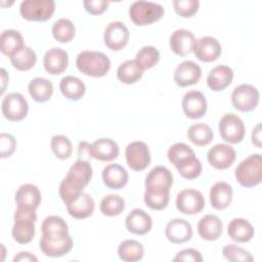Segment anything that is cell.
Segmentation results:
<instances>
[{
	"mask_svg": "<svg viewBox=\"0 0 262 262\" xmlns=\"http://www.w3.org/2000/svg\"><path fill=\"white\" fill-rule=\"evenodd\" d=\"M92 174L93 171L89 161L77 160L59 184L58 193L62 202L66 204L69 200L82 192L84 187L91 181Z\"/></svg>",
	"mask_w": 262,
	"mask_h": 262,
	"instance_id": "cell-1",
	"label": "cell"
},
{
	"mask_svg": "<svg viewBox=\"0 0 262 262\" xmlns=\"http://www.w3.org/2000/svg\"><path fill=\"white\" fill-rule=\"evenodd\" d=\"M76 67L86 76L101 78L108 73L111 69V60L103 52L84 50L78 54L76 58Z\"/></svg>",
	"mask_w": 262,
	"mask_h": 262,
	"instance_id": "cell-2",
	"label": "cell"
},
{
	"mask_svg": "<svg viewBox=\"0 0 262 262\" xmlns=\"http://www.w3.org/2000/svg\"><path fill=\"white\" fill-rule=\"evenodd\" d=\"M36 221V210L16 207L14 212V223L11 230L13 239L21 245L29 244L35 236Z\"/></svg>",
	"mask_w": 262,
	"mask_h": 262,
	"instance_id": "cell-3",
	"label": "cell"
},
{
	"mask_svg": "<svg viewBox=\"0 0 262 262\" xmlns=\"http://www.w3.org/2000/svg\"><path fill=\"white\" fill-rule=\"evenodd\" d=\"M236 181L244 187H254L262 180V157L254 154L243 160L234 171Z\"/></svg>",
	"mask_w": 262,
	"mask_h": 262,
	"instance_id": "cell-4",
	"label": "cell"
},
{
	"mask_svg": "<svg viewBox=\"0 0 262 262\" xmlns=\"http://www.w3.org/2000/svg\"><path fill=\"white\" fill-rule=\"evenodd\" d=\"M164 15L161 4L150 1H135L129 7V17L137 26H147Z\"/></svg>",
	"mask_w": 262,
	"mask_h": 262,
	"instance_id": "cell-5",
	"label": "cell"
},
{
	"mask_svg": "<svg viewBox=\"0 0 262 262\" xmlns=\"http://www.w3.org/2000/svg\"><path fill=\"white\" fill-rule=\"evenodd\" d=\"M55 10V2L52 0H26L20 3L21 16L32 21H46L51 18Z\"/></svg>",
	"mask_w": 262,
	"mask_h": 262,
	"instance_id": "cell-6",
	"label": "cell"
},
{
	"mask_svg": "<svg viewBox=\"0 0 262 262\" xmlns=\"http://www.w3.org/2000/svg\"><path fill=\"white\" fill-rule=\"evenodd\" d=\"M219 133L221 138L231 144L239 143L245 137V124L235 114H225L219 121Z\"/></svg>",
	"mask_w": 262,
	"mask_h": 262,
	"instance_id": "cell-7",
	"label": "cell"
},
{
	"mask_svg": "<svg viewBox=\"0 0 262 262\" xmlns=\"http://www.w3.org/2000/svg\"><path fill=\"white\" fill-rule=\"evenodd\" d=\"M1 112L5 119L11 122H18L27 117L29 104L23 94L17 92L8 93L2 99Z\"/></svg>",
	"mask_w": 262,
	"mask_h": 262,
	"instance_id": "cell-8",
	"label": "cell"
},
{
	"mask_svg": "<svg viewBox=\"0 0 262 262\" xmlns=\"http://www.w3.org/2000/svg\"><path fill=\"white\" fill-rule=\"evenodd\" d=\"M40 250L47 257H61L73 249V239L71 235H46L42 234L40 238Z\"/></svg>",
	"mask_w": 262,
	"mask_h": 262,
	"instance_id": "cell-9",
	"label": "cell"
},
{
	"mask_svg": "<svg viewBox=\"0 0 262 262\" xmlns=\"http://www.w3.org/2000/svg\"><path fill=\"white\" fill-rule=\"evenodd\" d=\"M259 91L250 84L236 86L231 93V103L239 112H251L259 103Z\"/></svg>",
	"mask_w": 262,
	"mask_h": 262,
	"instance_id": "cell-10",
	"label": "cell"
},
{
	"mask_svg": "<svg viewBox=\"0 0 262 262\" xmlns=\"http://www.w3.org/2000/svg\"><path fill=\"white\" fill-rule=\"evenodd\" d=\"M126 161L133 171H142L150 164V152L147 144L143 141H133L126 146Z\"/></svg>",
	"mask_w": 262,
	"mask_h": 262,
	"instance_id": "cell-11",
	"label": "cell"
},
{
	"mask_svg": "<svg viewBox=\"0 0 262 262\" xmlns=\"http://www.w3.org/2000/svg\"><path fill=\"white\" fill-rule=\"evenodd\" d=\"M205 199L201 191L193 188L182 189L176 196V208L186 215H195L203 211Z\"/></svg>",
	"mask_w": 262,
	"mask_h": 262,
	"instance_id": "cell-12",
	"label": "cell"
},
{
	"mask_svg": "<svg viewBox=\"0 0 262 262\" xmlns=\"http://www.w3.org/2000/svg\"><path fill=\"white\" fill-rule=\"evenodd\" d=\"M103 41L105 46L114 51L123 49L129 41V30L120 20L111 21L104 29Z\"/></svg>",
	"mask_w": 262,
	"mask_h": 262,
	"instance_id": "cell-13",
	"label": "cell"
},
{
	"mask_svg": "<svg viewBox=\"0 0 262 262\" xmlns=\"http://www.w3.org/2000/svg\"><path fill=\"white\" fill-rule=\"evenodd\" d=\"M192 51L195 57L203 62H212L221 55L222 48L219 41L211 36H204L194 41Z\"/></svg>",
	"mask_w": 262,
	"mask_h": 262,
	"instance_id": "cell-14",
	"label": "cell"
},
{
	"mask_svg": "<svg viewBox=\"0 0 262 262\" xmlns=\"http://www.w3.org/2000/svg\"><path fill=\"white\" fill-rule=\"evenodd\" d=\"M181 106L185 116L189 119L195 120L205 116L208 108L206 96L198 90H190L186 92L182 98Z\"/></svg>",
	"mask_w": 262,
	"mask_h": 262,
	"instance_id": "cell-15",
	"label": "cell"
},
{
	"mask_svg": "<svg viewBox=\"0 0 262 262\" xmlns=\"http://www.w3.org/2000/svg\"><path fill=\"white\" fill-rule=\"evenodd\" d=\"M236 152L232 146L226 143H218L208 151L207 159L209 164L217 170L228 169L235 161Z\"/></svg>",
	"mask_w": 262,
	"mask_h": 262,
	"instance_id": "cell-16",
	"label": "cell"
},
{
	"mask_svg": "<svg viewBox=\"0 0 262 262\" xmlns=\"http://www.w3.org/2000/svg\"><path fill=\"white\" fill-rule=\"evenodd\" d=\"M67 211L75 219L90 217L95 209L94 200L89 193L80 192L66 203Z\"/></svg>",
	"mask_w": 262,
	"mask_h": 262,
	"instance_id": "cell-17",
	"label": "cell"
},
{
	"mask_svg": "<svg viewBox=\"0 0 262 262\" xmlns=\"http://www.w3.org/2000/svg\"><path fill=\"white\" fill-rule=\"evenodd\" d=\"M202 77L201 67L192 60L180 62L174 71L173 79L177 86L187 87L196 84Z\"/></svg>",
	"mask_w": 262,
	"mask_h": 262,
	"instance_id": "cell-18",
	"label": "cell"
},
{
	"mask_svg": "<svg viewBox=\"0 0 262 262\" xmlns=\"http://www.w3.org/2000/svg\"><path fill=\"white\" fill-rule=\"evenodd\" d=\"M69 64V54L59 47H53L47 50L43 57L45 71L50 75H59L63 73Z\"/></svg>",
	"mask_w": 262,
	"mask_h": 262,
	"instance_id": "cell-19",
	"label": "cell"
},
{
	"mask_svg": "<svg viewBox=\"0 0 262 262\" xmlns=\"http://www.w3.org/2000/svg\"><path fill=\"white\" fill-rule=\"evenodd\" d=\"M165 235L167 239L173 244L186 243L192 236L191 224L185 219H172L166 225Z\"/></svg>",
	"mask_w": 262,
	"mask_h": 262,
	"instance_id": "cell-20",
	"label": "cell"
},
{
	"mask_svg": "<svg viewBox=\"0 0 262 262\" xmlns=\"http://www.w3.org/2000/svg\"><path fill=\"white\" fill-rule=\"evenodd\" d=\"M125 224L129 232L143 235L150 231L152 227V219L144 210L136 208L127 215Z\"/></svg>",
	"mask_w": 262,
	"mask_h": 262,
	"instance_id": "cell-21",
	"label": "cell"
},
{
	"mask_svg": "<svg viewBox=\"0 0 262 262\" xmlns=\"http://www.w3.org/2000/svg\"><path fill=\"white\" fill-rule=\"evenodd\" d=\"M194 41V35L190 31L185 29H178L171 34L169 44L171 50L175 54L179 56H185L192 51Z\"/></svg>",
	"mask_w": 262,
	"mask_h": 262,
	"instance_id": "cell-22",
	"label": "cell"
},
{
	"mask_svg": "<svg viewBox=\"0 0 262 262\" xmlns=\"http://www.w3.org/2000/svg\"><path fill=\"white\" fill-rule=\"evenodd\" d=\"M233 80V71L225 64L214 67L208 74L207 85L213 91H221L227 88Z\"/></svg>",
	"mask_w": 262,
	"mask_h": 262,
	"instance_id": "cell-23",
	"label": "cell"
},
{
	"mask_svg": "<svg viewBox=\"0 0 262 262\" xmlns=\"http://www.w3.org/2000/svg\"><path fill=\"white\" fill-rule=\"evenodd\" d=\"M14 200L17 207L36 210L41 204V192L36 185L26 183L17 188Z\"/></svg>",
	"mask_w": 262,
	"mask_h": 262,
	"instance_id": "cell-24",
	"label": "cell"
},
{
	"mask_svg": "<svg viewBox=\"0 0 262 262\" xmlns=\"http://www.w3.org/2000/svg\"><path fill=\"white\" fill-rule=\"evenodd\" d=\"M119 152L117 142L111 138H98L91 144L92 158L101 162H111L117 159Z\"/></svg>",
	"mask_w": 262,
	"mask_h": 262,
	"instance_id": "cell-25",
	"label": "cell"
},
{
	"mask_svg": "<svg viewBox=\"0 0 262 262\" xmlns=\"http://www.w3.org/2000/svg\"><path fill=\"white\" fill-rule=\"evenodd\" d=\"M102 181L111 189L123 188L129 179L127 170L119 164H108L102 170Z\"/></svg>",
	"mask_w": 262,
	"mask_h": 262,
	"instance_id": "cell-26",
	"label": "cell"
},
{
	"mask_svg": "<svg viewBox=\"0 0 262 262\" xmlns=\"http://www.w3.org/2000/svg\"><path fill=\"white\" fill-rule=\"evenodd\" d=\"M223 225L220 218L214 214L203 216L198 223V232L200 236L209 242L216 241L222 233Z\"/></svg>",
	"mask_w": 262,
	"mask_h": 262,
	"instance_id": "cell-27",
	"label": "cell"
},
{
	"mask_svg": "<svg viewBox=\"0 0 262 262\" xmlns=\"http://www.w3.org/2000/svg\"><path fill=\"white\" fill-rule=\"evenodd\" d=\"M173 184L171 171L164 166L154 167L145 177V188H158L170 190Z\"/></svg>",
	"mask_w": 262,
	"mask_h": 262,
	"instance_id": "cell-28",
	"label": "cell"
},
{
	"mask_svg": "<svg viewBox=\"0 0 262 262\" xmlns=\"http://www.w3.org/2000/svg\"><path fill=\"white\" fill-rule=\"evenodd\" d=\"M232 196V187L224 181L216 182L210 189V203L216 210L226 209L231 204Z\"/></svg>",
	"mask_w": 262,
	"mask_h": 262,
	"instance_id": "cell-29",
	"label": "cell"
},
{
	"mask_svg": "<svg viewBox=\"0 0 262 262\" xmlns=\"http://www.w3.org/2000/svg\"><path fill=\"white\" fill-rule=\"evenodd\" d=\"M227 233L229 237L236 243L250 242L255 233L253 225L244 218H233L228 226Z\"/></svg>",
	"mask_w": 262,
	"mask_h": 262,
	"instance_id": "cell-30",
	"label": "cell"
},
{
	"mask_svg": "<svg viewBox=\"0 0 262 262\" xmlns=\"http://www.w3.org/2000/svg\"><path fill=\"white\" fill-rule=\"evenodd\" d=\"M59 89L66 98L74 101L81 99L86 92V86L84 82L74 76L63 77L60 80Z\"/></svg>",
	"mask_w": 262,
	"mask_h": 262,
	"instance_id": "cell-31",
	"label": "cell"
},
{
	"mask_svg": "<svg viewBox=\"0 0 262 262\" xmlns=\"http://www.w3.org/2000/svg\"><path fill=\"white\" fill-rule=\"evenodd\" d=\"M28 91L35 101L45 102L48 101L53 94V85L48 79L38 77L30 81Z\"/></svg>",
	"mask_w": 262,
	"mask_h": 262,
	"instance_id": "cell-32",
	"label": "cell"
},
{
	"mask_svg": "<svg viewBox=\"0 0 262 262\" xmlns=\"http://www.w3.org/2000/svg\"><path fill=\"white\" fill-rule=\"evenodd\" d=\"M168 160L176 169L190 162L195 158L193 149L183 142H177L171 145L167 151Z\"/></svg>",
	"mask_w": 262,
	"mask_h": 262,
	"instance_id": "cell-33",
	"label": "cell"
},
{
	"mask_svg": "<svg viewBox=\"0 0 262 262\" xmlns=\"http://www.w3.org/2000/svg\"><path fill=\"white\" fill-rule=\"evenodd\" d=\"M9 60L14 69L20 72L31 70L37 61L36 52L29 46H23L9 56Z\"/></svg>",
	"mask_w": 262,
	"mask_h": 262,
	"instance_id": "cell-34",
	"label": "cell"
},
{
	"mask_svg": "<svg viewBox=\"0 0 262 262\" xmlns=\"http://www.w3.org/2000/svg\"><path fill=\"white\" fill-rule=\"evenodd\" d=\"M24 44V37L23 35L12 29L4 30L0 36V50L4 55L8 57L13 54L15 51L20 49Z\"/></svg>",
	"mask_w": 262,
	"mask_h": 262,
	"instance_id": "cell-35",
	"label": "cell"
},
{
	"mask_svg": "<svg viewBox=\"0 0 262 262\" xmlns=\"http://www.w3.org/2000/svg\"><path fill=\"white\" fill-rule=\"evenodd\" d=\"M143 70L137 64L135 59H128L122 62L117 70V78L123 84H134L141 79Z\"/></svg>",
	"mask_w": 262,
	"mask_h": 262,
	"instance_id": "cell-36",
	"label": "cell"
},
{
	"mask_svg": "<svg viewBox=\"0 0 262 262\" xmlns=\"http://www.w3.org/2000/svg\"><path fill=\"white\" fill-rule=\"evenodd\" d=\"M144 249L141 243L135 239H126L119 245L118 256L125 262H136L142 259Z\"/></svg>",
	"mask_w": 262,
	"mask_h": 262,
	"instance_id": "cell-37",
	"label": "cell"
},
{
	"mask_svg": "<svg viewBox=\"0 0 262 262\" xmlns=\"http://www.w3.org/2000/svg\"><path fill=\"white\" fill-rule=\"evenodd\" d=\"M170 200V190L158 189V188H145L143 201L145 205L151 210H163L165 209Z\"/></svg>",
	"mask_w": 262,
	"mask_h": 262,
	"instance_id": "cell-38",
	"label": "cell"
},
{
	"mask_svg": "<svg viewBox=\"0 0 262 262\" xmlns=\"http://www.w3.org/2000/svg\"><path fill=\"white\" fill-rule=\"evenodd\" d=\"M187 138L190 142L198 146L208 145L213 139V131L211 127L205 123H198L191 125L187 130Z\"/></svg>",
	"mask_w": 262,
	"mask_h": 262,
	"instance_id": "cell-39",
	"label": "cell"
},
{
	"mask_svg": "<svg viewBox=\"0 0 262 262\" xmlns=\"http://www.w3.org/2000/svg\"><path fill=\"white\" fill-rule=\"evenodd\" d=\"M75 26L69 18H59L52 26V36L60 43H68L75 37Z\"/></svg>",
	"mask_w": 262,
	"mask_h": 262,
	"instance_id": "cell-40",
	"label": "cell"
},
{
	"mask_svg": "<svg viewBox=\"0 0 262 262\" xmlns=\"http://www.w3.org/2000/svg\"><path fill=\"white\" fill-rule=\"evenodd\" d=\"M160 60V51L155 46H143L138 50L135 56V61L143 70L154 68Z\"/></svg>",
	"mask_w": 262,
	"mask_h": 262,
	"instance_id": "cell-41",
	"label": "cell"
},
{
	"mask_svg": "<svg viewBox=\"0 0 262 262\" xmlns=\"http://www.w3.org/2000/svg\"><path fill=\"white\" fill-rule=\"evenodd\" d=\"M99 209L104 216H118L125 209V201L118 194H108L101 200Z\"/></svg>",
	"mask_w": 262,
	"mask_h": 262,
	"instance_id": "cell-42",
	"label": "cell"
},
{
	"mask_svg": "<svg viewBox=\"0 0 262 262\" xmlns=\"http://www.w3.org/2000/svg\"><path fill=\"white\" fill-rule=\"evenodd\" d=\"M42 234L46 235H61L69 233L67 222L59 216L51 215L46 217L41 225Z\"/></svg>",
	"mask_w": 262,
	"mask_h": 262,
	"instance_id": "cell-43",
	"label": "cell"
},
{
	"mask_svg": "<svg viewBox=\"0 0 262 262\" xmlns=\"http://www.w3.org/2000/svg\"><path fill=\"white\" fill-rule=\"evenodd\" d=\"M51 149L59 160H67L72 156L73 145L71 140L64 135H53L50 140Z\"/></svg>",
	"mask_w": 262,
	"mask_h": 262,
	"instance_id": "cell-44",
	"label": "cell"
},
{
	"mask_svg": "<svg viewBox=\"0 0 262 262\" xmlns=\"http://www.w3.org/2000/svg\"><path fill=\"white\" fill-rule=\"evenodd\" d=\"M222 254L225 259L232 262H252L254 260L250 252L231 244L222 249Z\"/></svg>",
	"mask_w": 262,
	"mask_h": 262,
	"instance_id": "cell-45",
	"label": "cell"
},
{
	"mask_svg": "<svg viewBox=\"0 0 262 262\" xmlns=\"http://www.w3.org/2000/svg\"><path fill=\"white\" fill-rule=\"evenodd\" d=\"M173 6L178 15L182 17H191L198 12L200 2L198 0H174Z\"/></svg>",
	"mask_w": 262,
	"mask_h": 262,
	"instance_id": "cell-46",
	"label": "cell"
},
{
	"mask_svg": "<svg viewBox=\"0 0 262 262\" xmlns=\"http://www.w3.org/2000/svg\"><path fill=\"white\" fill-rule=\"evenodd\" d=\"M177 171H178L179 175L182 178L188 179V180H192V179L198 178L201 175V173H202V163L195 157L194 159H192L187 164H185L182 167L178 168Z\"/></svg>",
	"mask_w": 262,
	"mask_h": 262,
	"instance_id": "cell-47",
	"label": "cell"
},
{
	"mask_svg": "<svg viewBox=\"0 0 262 262\" xmlns=\"http://www.w3.org/2000/svg\"><path fill=\"white\" fill-rule=\"evenodd\" d=\"M16 147V140L11 134L1 133L0 135V150L1 158L5 159L10 157Z\"/></svg>",
	"mask_w": 262,
	"mask_h": 262,
	"instance_id": "cell-48",
	"label": "cell"
},
{
	"mask_svg": "<svg viewBox=\"0 0 262 262\" xmlns=\"http://www.w3.org/2000/svg\"><path fill=\"white\" fill-rule=\"evenodd\" d=\"M174 261H188V262H202L203 261V256L200 251L195 249H184L178 252L173 259Z\"/></svg>",
	"mask_w": 262,
	"mask_h": 262,
	"instance_id": "cell-49",
	"label": "cell"
},
{
	"mask_svg": "<svg viewBox=\"0 0 262 262\" xmlns=\"http://www.w3.org/2000/svg\"><path fill=\"white\" fill-rule=\"evenodd\" d=\"M85 10L93 15L103 13L108 6V2L104 0H86L83 2Z\"/></svg>",
	"mask_w": 262,
	"mask_h": 262,
	"instance_id": "cell-50",
	"label": "cell"
},
{
	"mask_svg": "<svg viewBox=\"0 0 262 262\" xmlns=\"http://www.w3.org/2000/svg\"><path fill=\"white\" fill-rule=\"evenodd\" d=\"M78 160L89 161L92 158L91 144H89L87 141H81L78 145Z\"/></svg>",
	"mask_w": 262,
	"mask_h": 262,
	"instance_id": "cell-51",
	"label": "cell"
},
{
	"mask_svg": "<svg viewBox=\"0 0 262 262\" xmlns=\"http://www.w3.org/2000/svg\"><path fill=\"white\" fill-rule=\"evenodd\" d=\"M12 261L13 262H18V261H20V262H24V261H34V262H37L38 258L35 255H33L32 253H30V252H19L17 255L14 256Z\"/></svg>",
	"mask_w": 262,
	"mask_h": 262,
	"instance_id": "cell-52",
	"label": "cell"
},
{
	"mask_svg": "<svg viewBox=\"0 0 262 262\" xmlns=\"http://www.w3.org/2000/svg\"><path fill=\"white\" fill-rule=\"evenodd\" d=\"M252 142L257 147H261V124L258 123L252 131Z\"/></svg>",
	"mask_w": 262,
	"mask_h": 262,
	"instance_id": "cell-53",
	"label": "cell"
},
{
	"mask_svg": "<svg viewBox=\"0 0 262 262\" xmlns=\"http://www.w3.org/2000/svg\"><path fill=\"white\" fill-rule=\"evenodd\" d=\"M7 83H8V75L5 71V69L1 68V94L5 91Z\"/></svg>",
	"mask_w": 262,
	"mask_h": 262,
	"instance_id": "cell-54",
	"label": "cell"
}]
</instances>
